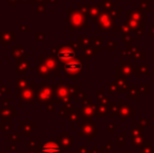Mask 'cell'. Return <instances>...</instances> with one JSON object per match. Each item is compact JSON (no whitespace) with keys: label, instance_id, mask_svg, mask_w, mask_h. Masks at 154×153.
<instances>
[{"label":"cell","instance_id":"1","mask_svg":"<svg viewBox=\"0 0 154 153\" xmlns=\"http://www.w3.org/2000/svg\"><path fill=\"white\" fill-rule=\"evenodd\" d=\"M41 153H60V149L55 144H47L42 148Z\"/></svg>","mask_w":154,"mask_h":153},{"label":"cell","instance_id":"2","mask_svg":"<svg viewBox=\"0 0 154 153\" xmlns=\"http://www.w3.org/2000/svg\"><path fill=\"white\" fill-rule=\"evenodd\" d=\"M73 56V54L71 53L70 50H63L60 54V57H61L62 60H70L71 57Z\"/></svg>","mask_w":154,"mask_h":153},{"label":"cell","instance_id":"3","mask_svg":"<svg viewBox=\"0 0 154 153\" xmlns=\"http://www.w3.org/2000/svg\"><path fill=\"white\" fill-rule=\"evenodd\" d=\"M80 68H81V65H80V63H77V62H75V63L67 64V69L77 70V69H80Z\"/></svg>","mask_w":154,"mask_h":153}]
</instances>
